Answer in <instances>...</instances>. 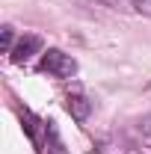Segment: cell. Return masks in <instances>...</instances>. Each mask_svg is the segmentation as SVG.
<instances>
[{"label": "cell", "mask_w": 151, "mask_h": 154, "mask_svg": "<svg viewBox=\"0 0 151 154\" xmlns=\"http://www.w3.org/2000/svg\"><path fill=\"white\" fill-rule=\"evenodd\" d=\"M39 71L59 77V80H68V77L77 74V59L71 54H65V51H59V48H48L39 59Z\"/></svg>", "instance_id": "1"}, {"label": "cell", "mask_w": 151, "mask_h": 154, "mask_svg": "<svg viewBox=\"0 0 151 154\" xmlns=\"http://www.w3.org/2000/svg\"><path fill=\"white\" fill-rule=\"evenodd\" d=\"M36 54H45L42 51V38L39 36H33V33H24V36L15 42V48H12V54H9V59L12 62H27V59H33Z\"/></svg>", "instance_id": "2"}, {"label": "cell", "mask_w": 151, "mask_h": 154, "mask_svg": "<svg viewBox=\"0 0 151 154\" xmlns=\"http://www.w3.org/2000/svg\"><path fill=\"white\" fill-rule=\"evenodd\" d=\"M98 6H107L113 12H131V15H142L151 18V0H92Z\"/></svg>", "instance_id": "3"}, {"label": "cell", "mask_w": 151, "mask_h": 154, "mask_svg": "<svg viewBox=\"0 0 151 154\" xmlns=\"http://www.w3.org/2000/svg\"><path fill=\"white\" fill-rule=\"evenodd\" d=\"M65 110L71 113L74 122H86V119L92 116V101H89L86 95H80V92H74V95L65 98Z\"/></svg>", "instance_id": "4"}, {"label": "cell", "mask_w": 151, "mask_h": 154, "mask_svg": "<svg viewBox=\"0 0 151 154\" xmlns=\"http://www.w3.org/2000/svg\"><path fill=\"white\" fill-rule=\"evenodd\" d=\"M45 136H48V142H45L42 154H68L65 145H62V139H59V131H57L54 122H45Z\"/></svg>", "instance_id": "5"}, {"label": "cell", "mask_w": 151, "mask_h": 154, "mask_svg": "<svg viewBox=\"0 0 151 154\" xmlns=\"http://www.w3.org/2000/svg\"><path fill=\"white\" fill-rule=\"evenodd\" d=\"M21 125H24L27 136H30V139L36 142V139H39V134H36V125H39V119H36L33 113H30V110H21Z\"/></svg>", "instance_id": "6"}, {"label": "cell", "mask_w": 151, "mask_h": 154, "mask_svg": "<svg viewBox=\"0 0 151 154\" xmlns=\"http://www.w3.org/2000/svg\"><path fill=\"white\" fill-rule=\"evenodd\" d=\"M12 48H15V30L6 24L3 27V54H12Z\"/></svg>", "instance_id": "7"}]
</instances>
